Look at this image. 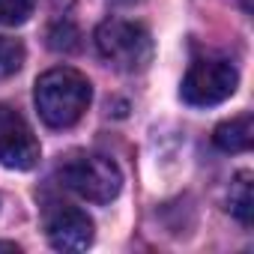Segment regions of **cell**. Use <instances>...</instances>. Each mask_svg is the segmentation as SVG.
<instances>
[{"instance_id": "cell-11", "label": "cell", "mask_w": 254, "mask_h": 254, "mask_svg": "<svg viewBox=\"0 0 254 254\" xmlns=\"http://www.w3.org/2000/svg\"><path fill=\"white\" fill-rule=\"evenodd\" d=\"M36 9V0H0V27H18Z\"/></svg>"}, {"instance_id": "cell-8", "label": "cell", "mask_w": 254, "mask_h": 254, "mask_svg": "<svg viewBox=\"0 0 254 254\" xmlns=\"http://www.w3.org/2000/svg\"><path fill=\"white\" fill-rule=\"evenodd\" d=\"M251 171H242L236 174L233 186H230V197H227V206H230V215L242 224V227H251L254 224V183H251Z\"/></svg>"}, {"instance_id": "cell-9", "label": "cell", "mask_w": 254, "mask_h": 254, "mask_svg": "<svg viewBox=\"0 0 254 254\" xmlns=\"http://www.w3.org/2000/svg\"><path fill=\"white\" fill-rule=\"evenodd\" d=\"M24 45L21 39H12V36H0V81L3 78H12L21 66H24Z\"/></svg>"}, {"instance_id": "cell-7", "label": "cell", "mask_w": 254, "mask_h": 254, "mask_svg": "<svg viewBox=\"0 0 254 254\" xmlns=\"http://www.w3.org/2000/svg\"><path fill=\"white\" fill-rule=\"evenodd\" d=\"M212 141L224 153H245V150H251V144H254V117L251 114H239V117L221 123L215 129V135H212Z\"/></svg>"}, {"instance_id": "cell-4", "label": "cell", "mask_w": 254, "mask_h": 254, "mask_svg": "<svg viewBox=\"0 0 254 254\" xmlns=\"http://www.w3.org/2000/svg\"><path fill=\"white\" fill-rule=\"evenodd\" d=\"M236 84H239V75H236L230 60L203 57V60H194L189 66L183 87H180V96L191 108H212V105L227 102L236 93Z\"/></svg>"}, {"instance_id": "cell-10", "label": "cell", "mask_w": 254, "mask_h": 254, "mask_svg": "<svg viewBox=\"0 0 254 254\" xmlns=\"http://www.w3.org/2000/svg\"><path fill=\"white\" fill-rule=\"evenodd\" d=\"M48 45H51L54 51H63V54L78 51L81 33H78V27H75L72 21H54V24L48 27Z\"/></svg>"}, {"instance_id": "cell-2", "label": "cell", "mask_w": 254, "mask_h": 254, "mask_svg": "<svg viewBox=\"0 0 254 254\" xmlns=\"http://www.w3.org/2000/svg\"><path fill=\"white\" fill-rule=\"evenodd\" d=\"M96 48L99 54L120 72H141L153 60V36L144 24L108 18L96 27Z\"/></svg>"}, {"instance_id": "cell-6", "label": "cell", "mask_w": 254, "mask_h": 254, "mask_svg": "<svg viewBox=\"0 0 254 254\" xmlns=\"http://www.w3.org/2000/svg\"><path fill=\"white\" fill-rule=\"evenodd\" d=\"M45 233L57 251H84L93 245V218L69 203H51L45 212Z\"/></svg>"}, {"instance_id": "cell-1", "label": "cell", "mask_w": 254, "mask_h": 254, "mask_svg": "<svg viewBox=\"0 0 254 254\" xmlns=\"http://www.w3.org/2000/svg\"><path fill=\"white\" fill-rule=\"evenodd\" d=\"M90 99H93V87L78 69L57 66L36 78L33 102H36L42 123L51 126V129L75 126L84 117V111L90 108Z\"/></svg>"}, {"instance_id": "cell-3", "label": "cell", "mask_w": 254, "mask_h": 254, "mask_svg": "<svg viewBox=\"0 0 254 254\" xmlns=\"http://www.w3.org/2000/svg\"><path fill=\"white\" fill-rule=\"evenodd\" d=\"M60 183L90 203H111L123 189V174L102 153H75L60 165Z\"/></svg>"}, {"instance_id": "cell-12", "label": "cell", "mask_w": 254, "mask_h": 254, "mask_svg": "<svg viewBox=\"0 0 254 254\" xmlns=\"http://www.w3.org/2000/svg\"><path fill=\"white\" fill-rule=\"evenodd\" d=\"M0 251H12V254H18V245H15V242H0Z\"/></svg>"}, {"instance_id": "cell-5", "label": "cell", "mask_w": 254, "mask_h": 254, "mask_svg": "<svg viewBox=\"0 0 254 254\" xmlns=\"http://www.w3.org/2000/svg\"><path fill=\"white\" fill-rule=\"evenodd\" d=\"M39 156L42 150L27 120L15 108L0 105V165L9 171H30L39 165Z\"/></svg>"}]
</instances>
